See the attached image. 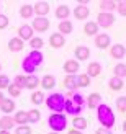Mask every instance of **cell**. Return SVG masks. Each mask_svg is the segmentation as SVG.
<instances>
[{
  "mask_svg": "<svg viewBox=\"0 0 126 134\" xmlns=\"http://www.w3.org/2000/svg\"><path fill=\"white\" fill-rule=\"evenodd\" d=\"M97 119L102 124V128H107V129H111L115 126V121H116L115 113L111 111V106L107 103H102L97 108Z\"/></svg>",
  "mask_w": 126,
  "mask_h": 134,
  "instance_id": "cell-1",
  "label": "cell"
},
{
  "mask_svg": "<svg viewBox=\"0 0 126 134\" xmlns=\"http://www.w3.org/2000/svg\"><path fill=\"white\" fill-rule=\"evenodd\" d=\"M44 103H46V106H48L51 111H54V113H61V111H64L65 97L62 95V93H59V92H54V93H51L49 97H46V98H44Z\"/></svg>",
  "mask_w": 126,
  "mask_h": 134,
  "instance_id": "cell-2",
  "label": "cell"
},
{
  "mask_svg": "<svg viewBox=\"0 0 126 134\" xmlns=\"http://www.w3.org/2000/svg\"><path fill=\"white\" fill-rule=\"evenodd\" d=\"M48 126L52 129V132L59 134L61 131H64L67 128V118H65V115H62V113H52L48 118Z\"/></svg>",
  "mask_w": 126,
  "mask_h": 134,
  "instance_id": "cell-3",
  "label": "cell"
},
{
  "mask_svg": "<svg viewBox=\"0 0 126 134\" xmlns=\"http://www.w3.org/2000/svg\"><path fill=\"white\" fill-rule=\"evenodd\" d=\"M95 23L98 25V28L107 30V28H110V26H113L115 15H113V13H103V12H100V13H98V16H97V21Z\"/></svg>",
  "mask_w": 126,
  "mask_h": 134,
  "instance_id": "cell-4",
  "label": "cell"
},
{
  "mask_svg": "<svg viewBox=\"0 0 126 134\" xmlns=\"http://www.w3.org/2000/svg\"><path fill=\"white\" fill-rule=\"evenodd\" d=\"M31 30L33 31H38V33H44V31H48L49 30V26H51V23H49V20L46 18V16H36L35 20L31 21Z\"/></svg>",
  "mask_w": 126,
  "mask_h": 134,
  "instance_id": "cell-5",
  "label": "cell"
},
{
  "mask_svg": "<svg viewBox=\"0 0 126 134\" xmlns=\"http://www.w3.org/2000/svg\"><path fill=\"white\" fill-rule=\"evenodd\" d=\"M95 46L98 49H107L111 46V38L110 35H107V33H98V35L95 36Z\"/></svg>",
  "mask_w": 126,
  "mask_h": 134,
  "instance_id": "cell-6",
  "label": "cell"
},
{
  "mask_svg": "<svg viewBox=\"0 0 126 134\" xmlns=\"http://www.w3.org/2000/svg\"><path fill=\"white\" fill-rule=\"evenodd\" d=\"M49 10H51V7H49V3L48 2H36L35 5H33V13H35L36 16H46L49 13Z\"/></svg>",
  "mask_w": 126,
  "mask_h": 134,
  "instance_id": "cell-7",
  "label": "cell"
},
{
  "mask_svg": "<svg viewBox=\"0 0 126 134\" xmlns=\"http://www.w3.org/2000/svg\"><path fill=\"white\" fill-rule=\"evenodd\" d=\"M102 105V95L100 93H90V95L87 97V100H85V106H89L90 110H97L98 106Z\"/></svg>",
  "mask_w": 126,
  "mask_h": 134,
  "instance_id": "cell-8",
  "label": "cell"
},
{
  "mask_svg": "<svg viewBox=\"0 0 126 134\" xmlns=\"http://www.w3.org/2000/svg\"><path fill=\"white\" fill-rule=\"evenodd\" d=\"M49 46L54 49H59L62 46H65V36H62L61 33H52L49 36Z\"/></svg>",
  "mask_w": 126,
  "mask_h": 134,
  "instance_id": "cell-9",
  "label": "cell"
},
{
  "mask_svg": "<svg viewBox=\"0 0 126 134\" xmlns=\"http://www.w3.org/2000/svg\"><path fill=\"white\" fill-rule=\"evenodd\" d=\"M74 56H75V61L80 64L82 61H87L90 57V49L87 46H77L75 51H74Z\"/></svg>",
  "mask_w": 126,
  "mask_h": 134,
  "instance_id": "cell-10",
  "label": "cell"
},
{
  "mask_svg": "<svg viewBox=\"0 0 126 134\" xmlns=\"http://www.w3.org/2000/svg\"><path fill=\"white\" fill-rule=\"evenodd\" d=\"M110 56L113 59H123L126 56V46H123L120 43L110 46Z\"/></svg>",
  "mask_w": 126,
  "mask_h": 134,
  "instance_id": "cell-11",
  "label": "cell"
},
{
  "mask_svg": "<svg viewBox=\"0 0 126 134\" xmlns=\"http://www.w3.org/2000/svg\"><path fill=\"white\" fill-rule=\"evenodd\" d=\"M80 69V64H79L75 59H67V61L64 62V72L67 74V75H75Z\"/></svg>",
  "mask_w": 126,
  "mask_h": 134,
  "instance_id": "cell-12",
  "label": "cell"
},
{
  "mask_svg": "<svg viewBox=\"0 0 126 134\" xmlns=\"http://www.w3.org/2000/svg\"><path fill=\"white\" fill-rule=\"evenodd\" d=\"M72 15H74L75 20H87L89 15H90V8L89 7H85V5H79L74 8V12H72Z\"/></svg>",
  "mask_w": 126,
  "mask_h": 134,
  "instance_id": "cell-13",
  "label": "cell"
},
{
  "mask_svg": "<svg viewBox=\"0 0 126 134\" xmlns=\"http://www.w3.org/2000/svg\"><path fill=\"white\" fill-rule=\"evenodd\" d=\"M33 33H35V31L31 30L30 25H21V26L18 28V36H17V38H20V39L25 43V41H30V39L33 38Z\"/></svg>",
  "mask_w": 126,
  "mask_h": 134,
  "instance_id": "cell-14",
  "label": "cell"
},
{
  "mask_svg": "<svg viewBox=\"0 0 126 134\" xmlns=\"http://www.w3.org/2000/svg\"><path fill=\"white\" fill-rule=\"evenodd\" d=\"M64 111L67 113V115H72V116H80V113L84 111V108H80V106H77L70 102V100H65V103H64Z\"/></svg>",
  "mask_w": 126,
  "mask_h": 134,
  "instance_id": "cell-15",
  "label": "cell"
},
{
  "mask_svg": "<svg viewBox=\"0 0 126 134\" xmlns=\"http://www.w3.org/2000/svg\"><path fill=\"white\" fill-rule=\"evenodd\" d=\"M70 8H69V5H65V3H61L56 8V12H54V15H56V18L57 20H61V21H64V20H67L69 16H70Z\"/></svg>",
  "mask_w": 126,
  "mask_h": 134,
  "instance_id": "cell-16",
  "label": "cell"
},
{
  "mask_svg": "<svg viewBox=\"0 0 126 134\" xmlns=\"http://www.w3.org/2000/svg\"><path fill=\"white\" fill-rule=\"evenodd\" d=\"M100 74H102V64L98 61H94V62H90L87 65V75L90 79H95V77L100 75Z\"/></svg>",
  "mask_w": 126,
  "mask_h": 134,
  "instance_id": "cell-17",
  "label": "cell"
},
{
  "mask_svg": "<svg viewBox=\"0 0 126 134\" xmlns=\"http://www.w3.org/2000/svg\"><path fill=\"white\" fill-rule=\"evenodd\" d=\"M15 108H17V105L13 98H3V102L0 103V110H2L3 115H10L12 111H15Z\"/></svg>",
  "mask_w": 126,
  "mask_h": 134,
  "instance_id": "cell-18",
  "label": "cell"
},
{
  "mask_svg": "<svg viewBox=\"0 0 126 134\" xmlns=\"http://www.w3.org/2000/svg\"><path fill=\"white\" fill-rule=\"evenodd\" d=\"M39 83L44 90H52L56 87V77L51 75V74H46L43 79H39Z\"/></svg>",
  "mask_w": 126,
  "mask_h": 134,
  "instance_id": "cell-19",
  "label": "cell"
},
{
  "mask_svg": "<svg viewBox=\"0 0 126 134\" xmlns=\"http://www.w3.org/2000/svg\"><path fill=\"white\" fill-rule=\"evenodd\" d=\"M57 30H59L57 33H61L62 36H65V35H70V33L74 31V25H72L70 20H64V21H59Z\"/></svg>",
  "mask_w": 126,
  "mask_h": 134,
  "instance_id": "cell-20",
  "label": "cell"
},
{
  "mask_svg": "<svg viewBox=\"0 0 126 134\" xmlns=\"http://www.w3.org/2000/svg\"><path fill=\"white\" fill-rule=\"evenodd\" d=\"M26 57L33 62V65H35V67H39V65L43 64V61H44V56H43L41 51H30Z\"/></svg>",
  "mask_w": 126,
  "mask_h": 134,
  "instance_id": "cell-21",
  "label": "cell"
},
{
  "mask_svg": "<svg viewBox=\"0 0 126 134\" xmlns=\"http://www.w3.org/2000/svg\"><path fill=\"white\" fill-rule=\"evenodd\" d=\"M13 126H15V121L10 115H3L0 118V131H12Z\"/></svg>",
  "mask_w": 126,
  "mask_h": 134,
  "instance_id": "cell-22",
  "label": "cell"
},
{
  "mask_svg": "<svg viewBox=\"0 0 126 134\" xmlns=\"http://www.w3.org/2000/svg\"><path fill=\"white\" fill-rule=\"evenodd\" d=\"M64 87L69 92H77V75H65L64 79Z\"/></svg>",
  "mask_w": 126,
  "mask_h": 134,
  "instance_id": "cell-23",
  "label": "cell"
},
{
  "mask_svg": "<svg viewBox=\"0 0 126 134\" xmlns=\"http://www.w3.org/2000/svg\"><path fill=\"white\" fill-rule=\"evenodd\" d=\"M23 48H25V43L20 38H12L8 41V49L12 52H20V51H23Z\"/></svg>",
  "mask_w": 126,
  "mask_h": 134,
  "instance_id": "cell-24",
  "label": "cell"
},
{
  "mask_svg": "<svg viewBox=\"0 0 126 134\" xmlns=\"http://www.w3.org/2000/svg\"><path fill=\"white\" fill-rule=\"evenodd\" d=\"M38 85H39V77H36L35 74L33 75H25V88L35 90Z\"/></svg>",
  "mask_w": 126,
  "mask_h": 134,
  "instance_id": "cell-25",
  "label": "cell"
},
{
  "mask_svg": "<svg viewBox=\"0 0 126 134\" xmlns=\"http://www.w3.org/2000/svg\"><path fill=\"white\" fill-rule=\"evenodd\" d=\"M98 30H100V28H98V25L95 21H87V23L84 25V33L87 36H97L98 35Z\"/></svg>",
  "mask_w": 126,
  "mask_h": 134,
  "instance_id": "cell-26",
  "label": "cell"
},
{
  "mask_svg": "<svg viewBox=\"0 0 126 134\" xmlns=\"http://www.w3.org/2000/svg\"><path fill=\"white\" fill-rule=\"evenodd\" d=\"M72 126H74V129H77V131H84V129H87L89 121L84 116H75L72 119Z\"/></svg>",
  "mask_w": 126,
  "mask_h": 134,
  "instance_id": "cell-27",
  "label": "cell"
},
{
  "mask_svg": "<svg viewBox=\"0 0 126 134\" xmlns=\"http://www.w3.org/2000/svg\"><path fill=\"white\" fill-rule=\"evenodd\" d=\"M123 85H124V80L123 79H118L115 75L108 80V87H110V90H113V92H120L123 88Z\"/></svg>",
  "mask_w": 126,
  "mask_h": 134,
  "instance_id": "cell-28",
  "label": "cell"
},
{
  "mask_svg": "<svg viewBox=\"0 0 126 134\" xmlns=\"http://www.w3.org/2000/svg\"><path fill=\"white\" fill-rule=\"evenodd\" d=\"M100 10L103 13H113L116 10V2H113V0H102L100 2Z\"/></svg>",
  "mask_w": 126,
  "mask_h": 134,
  "instance_id": "cell-29",
  "label": "cell"
},
{
  "mask_svg": "<svg viewBox=\"0 0 126 134\" xmlns=\"http://www.w3.org/2000/svg\"><path fill=\"white\" fill-rule=\"evenodd\" d=\"M43 46H44V39L41 36H33L30 39V48H31V51H41Z\"/></svg>",
  "mask_w": 126,
  "mask_h": 134,
  "instance_id": "cell-30",
  "label": "cell"
},
{
  "mask_svg": "<svg viewBox=\"0 0 126 134\" xmlns=\"http://www.w3.org/2000/svg\"><path fill=\"white\" fill-rule=\"evenodd\" d=\"M35 13H33V5L30 3H23L21 7H20V16L25 18V20H30Z\"/></svg>",
  "mask_w": 126,
  "mask_h": 134,
  "instance_id": "cell-31",
  "label": "cell"
},
{
  "mask_svg": "<svg viewBox=\"0 0 126 134\" xmlns=\"http://www.w3.org/2000/svg\"><path fill=\"white\" fill-rule=\"evenodd\" d=\"M12 118H13V121H15V124H18V126L28 124V116H26V111H17Z\"/></svg>",
  "mask_w": 126,
  "mask_h": 134,
  "instance_id": "cell-32",
  "label": "cell"
},
{
  "mask_svg": "<svg viewBox=\"0 0 126 134\" xmlns=\"http://www.w3.org/2000/svg\"><path fill=\"white\" fill-rule=\"evenodd\" d=\"M113 72H115V77L118 79H126V64L124 62H120V64H116L113 67Z\"/></svg>",
  "mask_w": 126,
  "mask_h": 134,
  "instance_id": "cell-33",
  "label": "cell"
},
{
  "mask_svg": "<svg viewBox=\"0 0 126 134\" xmlns=\"http://www.w3.org/2000/svg\"><path fill=\"white\" fill-rule=\"evenodd\" d=\"M21 69H23V72H26L28 75H33V72L36 70V67L33 65V62L30 61L28 57H25L23 61H21Z\"/></svg>",
  "mask_w": 126,
  "mask_h": 134,
  "instance_id": "cell-34",
  "label": "cell"
},
{
  "mask_svg": "<svg viewBox=\"0 0 126 134\" xmlns=\"http://www.w3.org/2000/svg\"><path fill=\"white\" fill-rule=\"evenodd\" d=\"M26 116H28V123L35 124L41 119V111L39 110H30V111H26Z\"/></svg>",
  "mask_w": 126,
  "mask_h": 134,
  "instance_id": "cell-35",
  "label": "cell"
},
{
  "mask_svg": "<svg viewBox=\"0 0 126 134\" xmlns=\"http://www.w3.org/2000/svg\"><path fill=\"white\" fill-rule=\"evenodd\" d=\"M70 102L74 103V105H77V106H80V108H85V98H84V95L82 93H79V92H75L74 95H72L70 98Z\"/></svg>",
  "mask_w": 126,
  "mask_h": 134,
  "instance_id": "cell-36",
  "label": "cell"
},
{
  "mask_svg": "<svg viewBox=\"0 0 126 134\" xmlns=\"http://www.w3.org/2000/svg\"><path fill=\"white\" fill-rule=\"evenodd\" d=\"M44 98H46V97H44V93H43L41 90L31 93V103H33V105H38V106H39L41 103H44Z\"/></svg>",
  "mask_w": 126,
  "mask_h": 134,
  "instance_id": "cell-37",
  "label": "cell"
},
{
  "mask_svg": "<svg viewBox=\"0 0 126 134\" xmlns=\"http://www.w3.org/2000/svg\"><path fill=\"white\" fill-rule=\"evenodd\" d=\"M90 77L87 74H79L77 75V87H89L90 85Z\"/></svg>",
  "mask_w": 126,
  "mask_h": 134,
  "instance_id": "cell-38",
  "label": "cell"
},
{
  "mask_svg": "<svg viewBox=\"0 0 126 134\" xmlns=\"http://www.w3.org/2000/svg\"><path fill=\"white\" fill-rule=\"evenodd\" d=\"M7 90H8V93H10L12 98H18L20 95H21V88H18V87L13 85V83H10L8 87H7Z\"/></svg>",
  "mask_w": 126,
  "mask_h": 134,
  "instance_id": "cell-39",
  "label": "cell"
},
{
  "mask_svg": "<svg viewBox=\"0 0 126 134\" xmlns=\"http://www.w3.org/2000/svg\"><path fill=\"white\" fill-rule=\"evenodd\" d=\"M116 110L120 113H126V97L116 98Z\"/></svg>",
  "mask_w": 126,
  "mask_h": 134,
  "instance_id": "cell-40",
  "label": "cell"
},
{
  "mask_svg": "<svg viewBox=\"0 0 126 134\" xmlns=\"http://www.w3.org/2000/svg\"><path fill=\"white\" fill-rule=\"evenodd\" d=\"M33 129H31V126L28 124H23V126H17L15 128V134H31Z\"/></svg>",
  "mask_w": 126,
  "mask_h": 134,
  "instance_id": "cell-41",
  "label": "cell"
},
{
  "mask_svg": "<svg viewBox=\"0 0 126 134\" xmlns=\"http://www.w3.org/2000/svg\"><path fill=\"white\" fill-rule=\"evenodd\" d=\"M13 85H17L18 88H25V75H15L13 77Z\"/></svg>",
  "mask_w": 126,
  "mask_h": 134,
  "instance_id": "cell-42",
  "label": "cell"
},
{
  "mask_svg": "<svg viewBox=\"0 0 126 134\" xmlns=\"http://www.w3.org/2000/svg\"><path fill=\"white\" fill-rule=\"evenodd\" d=\"M116 12L120 13L121 16H126V0H121V2H116Z\"/></svg>",
  "mask_w": 126,
  "mask_h": 134,
  "instance_id": "cell-43",
  "label": "cell"
},
{
  "mask_svg": "<svg viewBox=\"0 0 126 134\" xmlns=\"http://www.w3.org/2000/svg\"><path fill=\"white\" fill-rule=\"evenodd\" d=\"M8 85H10V77L5 75V74H0V90L7 88Z\"/></svg>",
  "mask_w": 126,
  "mask_h": 134,
  "instance_id": "cell-44",
  "label": "cell"
},
{
  "mask_svg": "<svg viewBox=\"0 0 126 134\" xmlns=\"http://www.w3.org/2000/svg\"><path fill=\"white\" fill-rule=\"evenodd\" d=\"M8 23H10L8 16L3 15V13H0V30H5L7 26H8Z\"/></svg>",
  "mask_w": 126,
  "mask_h": 134,
  "instance_id": "cell-45",
  "label": "cell"
},
{
  "mask_svg": "<svg viewBox=\"0 0 126 134\" xmlns=\"http://www.w3.org/2000/svg\"><path fill=\"white\" fill-rule=\"evenodd\" d=\"M95 134H113V131L111 129H107V128H98L95 131Z\"/></svg>",
  "mask_w": 126,
  "mask_h": 134,
  "instance_id": "cell-46",
  "label": "cell"
},
{
  "mask_svg": "<svg viewBox=\"0 0 126 134\" xmlns=\"http://www.w3.org/2000/svg\"><path fill=\"white\" fill-rule=\"evenodd\" d=\"M67 134H82V131H77V129H74V128H72Z\"/></svg>",
  "mask_w": 126,
  "mask_h": 134,
  "instance_id": "cell-47",
  "label": "cell"
},
{
  "mask_svg": "<svg viewBox=\"0 0 126 134\" xmlns=\"http://www.w3.org/2000/svg\"><path fill=\"white\" fill-rule=\"evenodd\" d=\"M3 98H5V97H3V93H2V90H0V103L3 102Z\"/></svg>",
  "mask_w": 126,
  "mask_h": 134,
  "instance_id": "cell-48",
  "label": "cell"
},
{
  "mask_svg": "<svg viewBox=\"0 0 126 134\" xmlns=\"http://www.w3.org/2000/svg\"><path fill=\"white\" fill-rule=\"evenodd\" d=\"M123 131L126 132V119H124V121H123Z\"/></svg>",
  "mask_w": 126,
  "mask_h": 134,
  "instance_id": "cell-49",
  "label": "cell"
},
{
  "mask_svg": "<svg viewBox=\"0 0 126 134\" xmlns=\"http://www.w3.org/2000/svg\"><path fill=\"white\" fill-rule=\"evenodd\" d=\"M0 134H10V131H0Z\"/></svg>",
  "mask_w": 126,
  "mask_h": 134,
  "instance_id": "cell-50",
  "label": "cell"
},
{
  "mask_svg": "<svg viewBox=\"0 0 126 134\" xmlns=\"http://www.w3.org/2000/svg\"><path fill=\"white\" fill-rule=\"evenodd\" d=\"M0 72H2V64H0Z\"/></svg>",
  "mask_w": 126,
  "mask_h": 134,
  "instance_id": "cell-51",
  "label": "cell"
},
{
  "mask_svg": "<svg viewBox=\"0 0 126 134\" xmlns=\"http://www.w3.org/2000/svg\"><path fill=\"white\" fill-rule=\"evenodd\" d=\"M51 134H57V132H51Z\"/></svg>",
  "mask_w": 126,
  "mask_h": 134,
  "instance_id": "cell-52",
  "label": "cell"
}]
</instances>
